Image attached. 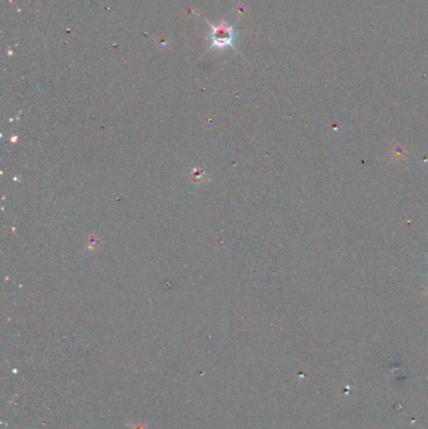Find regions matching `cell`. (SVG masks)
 Instances as JSON below:
<instances>
[{
  "label": "cell",
  "instance_id": "obj_1",
  "mask_svg": "<svg viewBox=\"0 0 428 429\" xmlns=\"http://www.w3.org/2000/svg\"><path fill=\"white\" fill-rule=\"evenodd\" d=\"M211 42L214 47L225 48L232 45L234 42V30L229 25L220 24L217 27L211 25Z\"/></svg>",
  "mask_w": 428,
  "mask_h": 429
}]
</instances>
